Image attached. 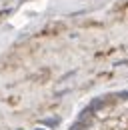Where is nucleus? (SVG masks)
Listing matches in <instances>:
<instances>
[{"label":"nucleus","instance_id":"nucleus-1","mask_svg":"<svg viewBox=\"0 0 128 130\" xmlns=\"http://www.w3.org/2000/svg\"><path fill=\"white\" fill-rule=\"evenodd\" d=\"M66 130H128V88L92 96Z\"/></svg>","mask_w":128,"mask_h":130}]
</instances>
